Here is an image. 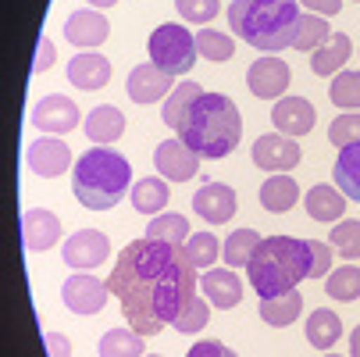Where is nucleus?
<instances>
[{
    "instance_id": "1",
    "label": "nucleus",
    "mask_w": 360,
    "mask_h": 357,
    "mask_svg": "<svg viewBox=\"0 0 360 357\" xmlns=\"http://www.w3.org/2000/svg\"><path fill=\"white\" fill-rule=\"evenodd\" d=\"M196 272L200 268L186 258L182 246L146 236L122 246L108 286L122 303L129 329L139 336H158L196 296Z\"/></svg>"
},
{
    "instance_id": "2",
    "label": "nucleus",
    "mask_w": 360,
    "mask_h": 357,
    "mask_svg": "<svg viewBox=\"0 0 360 357\" xmlns=\"http://www.w3.org/2000/svg\"><path fill=\"white\" fill-rule=\"evenodd\" d=\"M175 132L189 150H196L203 161H221L243 139V115H239L232 96L203 89L186 108Z\"/></svg>"
},
{
    "instance_id": "3",
    "label": "nucleus",
    "mask_w": 360,
    "mask_h": 357,
    "mask_svg": "<svg viewBox=\"0 0 360 357\" xmlns=\"http://www.w3.org/2000/svg\"><path fill=\"white\" fill-rule=\"evenodd\" d=\"M250 286L264 296H278L311 279V239L296 236H264L246 265Z\"/></svg>"
},
{
    "instance_id": "4",
    "label": "nucleus",
    "mask_w": 360,
    "mask_h": 357,
    "mask_svg": "<svg viewBox=\"0 0 360 357\" xmlns=\"http://www.w3.org/2000/svg\"><path fill=\"white\" fill-rule=\"evenodd\" d=\"M300 25V4L296 0H232L229 4V29L243 43L278 54L292 46Z\"/></svg>"
},
{
    "instance_id": "5",
    "label": "nucleus",
    "mask_w": 360,
    "mask_h": 357,
    "mask_svg": "<svg viewBox=\"0 0 360 357\" xmlns=\"http://www.w3.org/2000/svg\"><path fill=\"white\" fill-rule=\"evenodd\" d=\"M132 186V165L118 150L93 146L72 168V193L86 211H111Z\"/></svg>"
},
{
    "instance_id": "6",
    "label": "nucleus",
    "mask_w": 360,
    "mask_h": 357,
    "mask_svg": "<svg viewBox=\"0 0 360 357\" xmlns=\"http://www.w3.org/2000/svg\"><path fill=\"white\" fill-rule=\"evenodd\" d=\"M146 50H150V61L161 65V68L172 72V75H186V72L196 65V58H200L196 36H193L186 25H175V22H165V25L153 29Z\"/></svg>"
},
{
    "instance_id": "7",
    "label": "nucleus",
    "mask_w": 360,
    "mask_h": 357,
    "mask_svg": "<svg viewBox=\"0 0 360 357\" xmlns=\"http://www.w3.org/2000/svg\"><path fill=\"white\" fill-rule=\"evenodd\" d=\"M61 300L72 315H100L111 300V286L100 282L93 272H75L72 279H65L61 286Z\"/></svg>"
},
{
    "instance_id": "8",
    "label": "nucleus",
    "mask_w": 360,
    "mask_h": 357,
    "mask_svg": "<svg viewBox=\"0 0 360 357\" xmlns=\"http://www.w3.org/2000/svg\"><path fill=\"white\" fill-rule=\"evenodd\" d=\"M303 158V150L292 136H282V132H268V136H257L253 139V165L261 172H292Z\"/></svg>"
},
{
    "instance_id": "9",
    "label": "nucleus",
    "mask_w": 360,
    "mask_h": 357,
    "mask_svg": "<svg viewBox=\"0 0 360 357\" xmlns=\"http://www.w3.org/2000/svg\"><path fill=\"white\" fill-rule=\"evenodd\" d=\"M61 258L75 272H93V268H100V265L111 258V243H108V236L100 232V229H79L75 236L65 239Z\"/></svg>"
},
{
    "instance_id": "10",
    "label": "nucleus",
    "mask_w": 360,
    "mask_h": 357,
    "mask_svg": "<svg viewBox=\"0 0 360 357\" xmlns=\"http://www.w3.org/2000/svg\"><path fill=\"white\" fill-rule=\"evenodd\" d=\"M289 82H292V68L282 58H275V54L257 58L246 68V86H250V93L257 100H282L285 89H289Z\"/></svg>"
},
{
    "instance_id": "11",
    "label": "nucleus",
    "mask_w": 360,
    "mask_h": 357,
    "mask_svg": "<svg viewBox=\"0 0 360 357\" xmlns=\"http://www.w3.org/2000/svg\"><path fill=\"white\" fill-rule=\"evenodd\" d=\"M25 165H29V172L39 175V179H58V175H65L68 168H75V165H72V146H68L65 139H58V136H39V139H32L29 150H25Z\"/></svg>"
},
{
    "instance_id": "12",
    "label": "nucleus",
    "mask_w": 360,
    "mask_h": 357,
    "mask_svg": "<svg viewBox=\"0 0 360 357\" xmlns=\"http://www.w3.org/2000/svg\"><path fill=\"white\" fill-rule=\"evenodd\" d=\"M175 75L172 72H165L161 65H153V61H146V65H136L132 72H129V82H125V89H129V100L132 104H161V100H168V93L175 89V82H172Z\"/></svg>"
},
{
    "instance_id": "13",
    "label": "nucleus",
    "mask_w": 360,
    "mask_h": 357,
    "mask_svg": "<svg viewBox=\"0 0 360 357\" xmlns=\"http://www.w3.org/2000/svg\"><path fill=\"white\" fill-rule=\"evenodd\" d=\"M193 211L207 222V225H225V222H232L236 211H239L236 189L225 186V182H203V186L193 193Z\"/></svg>"
},
{
    "instance_id": "14",
    "label": "nucleus",
    "mask_w": 360,
    "mask_h": 357,
    "mask_svg": "<svg viewBox=\"0 0 360 357\" xmlns=\"http://www.w3.org/2000/svg\"><path fill=\"white\" fill-rule=\"evenodd\" d=\"M82 115H79V104L72 96H43L39 104L32 108V125L39 132H50V136H65L72 129H79Z\"/></svg>"
},
{
    "instance_id": "15",
    "label": "nucleus",
    "mask_w": 360,
    "mask_h": 357,
    "mask_svg": "<svg viewBox=\"0 0 360 357\" xmlns=\"http://www.w3.org/2000/svg\"><path fill=\"white\" fill-rule=\"evenodd\" d=\"M200 154L189 150L182 139H165L153 154V165H158L161 179H172V182H189L196 172H200Z\"/></svg>"
},
{
    "instance_id": "16",
    "label": "nucleus",
    "mask_w": 360,
    "mask_h": 357,
    "mask_svg": "<svg viewBox=\"0 0 360 357\" xmlns=\"http://www.w3.org/2000/svg\"><path fill=\"white\" fill-rule=\"evenodd\" d=\"M271 122H275V129L282 132V136H307L314 129V122H318V111H314V104L307 96H282V100H275V108H271Z\"/></svg>"
},
{
    "instance_id": "17",
    "label": "nucleus",
    "mask_w": 360,
    "mask_h": 357,
    "mask_svg": "<svg viewBox=\"0 0 360 357\" xmlns=\"http://www.w3.org/2000/svg\"><path fill=\"white\" fill-rule=\"evenodd\" d=\"M58 236H61V218L50 208H29L22 215V243H25V250L43 253V250H50L58 243Z\"/></svg>"
},
{
    "instance_id": "18",
    "label": "nucleus",
    "mask_w": 360,
    "mask_h": 357,
    "mask_svg": "<svg viewBox=\"0 0 360 357\" xmlns=\"http://www.w3.org/2000/svg\"><path fill=\"white\" fill-rule=\"evenodd\" d=\"M68 82L75 89H104L111 82V61L104 54H96V50H79V54L68 61Z\"/></svg>"
},
{
    "instance_id": "19",
    "label": "nucleus",
    "mask_w": 360,
    "mask_h": 357,
    "mask_svg": "<svg viewBox=\"0 0 360 357\" xmlns=\"http://www.w3.org/2000/svg\"><path fill=\"white\" fill-rule=\"evenodd\" d=\"M111 36V22L104 18V11H75L65 22V39L75 43L79 50H96L100 43H108Z\"/></svg>"
},
{
    "instance_id": "20",
    "label": "nucleus",
    "mask_w": 360,
    "mask_h": 357,
    "mask_svg": "<svg viewBox=\"0 0 360 357\" xmlns=\"http://www.w3.org/2000/svg\"><path fill=\"white\" fill-rule=\"evenodd\" d=\"M200 289L211 300V308H221V311L239 308V300H243V279L232 268H207L200 279Z\"/></svg>"
},
{
    "instance_id": "21",
    "label": "nucleus",
    "mask_w": 360,
    "mask_h": 357,
    "mask_svg": "<svg viewBox=\"0 0 360 357\" xmlns=\"http://www.w3.org/2000/svg\"><path fill=\"white\" fill-rule=\"evenodd\" d=\"M307 203V215H311L314 222H342V211H346V196L339 186H328V182H318L311 186V193L303 196Z\"/></svg>"
},
{
    "instance_id": "22",
    "label": "nucleus",
    "mask_w": 360,
    "mask_h": 357,
    "mask_svg": "<svg viewBox=\"0 0 360 357\" xmlns=\"http://www.w3.org/2000/svg\"><path fill=\"white\" fill-rule=\"evenodd\" d=\"M125 132V115L115 108V104H100L86 115V136L96 143V146H108V143H118Z\"/></svg>"
},
{
    "instance_id": "23",
    "label": "nucleus",
    "mask_w": 360,
    "mask_h": 357,
    "mask_svg": "<svg viewBox=\"0 0 360 357\" xmlns=\"http://www.w3.org/2000/svg\"><path fill=\"white\" fill-rule=\"evenodd\" d=\"M349 54H353L349 36H346V32H332L328 43L318 46L314 54H311V72H314V75H339L342 65L349 61Z\"/></svg>"
},
{
    "instance_id": "24",
    "label": "nucleus",
    "mask_w": 360,
    "mask_h": 357,
    "mask_svg": "<svg viewBox=\"0 0 360 357\" xmlns=\"http://www.w3.org/2000/svg\"><path fill=\"white\" fill-rule=\"evenodd\" d=\"M296 200H300V186H296V179H289V172H278V175L261 182V208L264 211L285 215L289 208H296Z\"/></svg>"
},
{
    "instance_id": "25",
    "label": "nucleus",
    "mask_w": 360,
    "mask_h": 357,
    "mask_svg": "<svg viewBox=\"0 0 360 357\" xmlns=\"http://www.w3.org/2000/svg\"><path fill=\"white\" fill-rule=\"evenodd\" d=\"M132 208L139 215H150L158 218L165 208H168V179H153V175H143L132 182Z\"/></svg>"
},
{
    "instance_id": "26",
    "label": "nucleus",
    "mask_w": 360,
    "mask_h": 357,
    "mask_svg": "<svg viewBox=\"0 0 360 357\" xmlns=\"http://www.w3.org/2000/svg\"><path fill=\"white\" fill-rule=\"evenodd\" d=\"M300 315H303V296H300L296 289L261 300V318H264L271 329H289Z\"/></svg>"
},
{
    "instance_id": "27",
    "label": "nucleus",
    "mask_w": 360,
    "mask_h": 357,
    "mask_svg": "<svg viewBox=\"0 0 360 357\" xmlns=\"http://www.w3.org/2000/svg\"><path fill=\"white\" fill-rule=\"evenodd\" d=\"M332 179H335V186L342 189L346 200L360 203V143L339 150L335 168H332Z\"/></svg>"
},
{
    "instance_id": "28",
    "label": "nucleus",
    "mask_w": 360,
    "mask_h": 357,
    "mask_svg": "<svg viewBox=\"0 0 360 357\" xmlns=\"http://www.w3.org/2000/svg\"><path fill=\"white\" fill-rule=\"evenodd\" d=\"M342 336V318L328 308H318L311 311V318H307V343H311L314 350H332Z\"/></svg>"
},
{
    "instance_id": "29",
    "label": "nucleus",
    "mask_w": 360,
    "mask_h": 357,
    "mask_svg": "<svg viewBox=\"0 0 360 357\" xmlns=\"http://www.w3.org/2000/svg\"><path fill=\"white\" fill-rule=\"evenodd\" d=\"M328 36H332L328 18L307 11V15H300V25H296V39H292V46H296V50H303V54H314L318 46H325V43H328Z\"/></svg>"
},
{
    "instance_id": "30",
    "label": "nucleus",
    "mask_w": 360,
    "mask_h": 357,
    "mask_svg": "<svg viewBox=\"0 0 360 357\" xmlns=\"http://www.w3.org/2000/svg\"><path fill=\"white\" fill-rule=\"evenodd\" d=\"M143 339L136 329H111L100 336V357H143Z\"/></svg>"
},
{
    "instance_id": "31",
    "label": "nucleus",
    "mask_w": 360,
    "mask_h": 357,
    "mask_svg": "<svg viewBox=\"0 0 360 357\" xmlns=\"http://www.w3.org/2000/svg\"><path fill=\"white\" fill-rule=\"evenodd\" d=\"M257 243H261V232H257V229H236L225 239V246H221L225 265L229 268H246L250 258H253V250H257Z\"/></svg>"
},
{
    "instance_id": "32",
    "label": "nucleus",
    "mask_w": 360,
    "mask_h": 357,
    "mask_svg": "<svg viewBox=\"0 0 360 357\" xmlns=\"http://www.w3.org/2000/svg\"><path fill=\"white\" fill-rule=\"evenodd\" d=\"M203 89H200V82H179L172 93H168V100H165V108H161V122L168 125V129H179V122H182V115H186V108L193 104V100L200 96Z\"/></svg>"
},
{
    "instance_id": "33",
    "label": "nucleus",
    "mask_w": 360,
    "mask_h": 357,
    "mask_svg": "<svg viewBox=\"0 0 360 357\" xmlns=\"http://www.w3.org/2000/svg\"><path fill=\"white\" fill-rule=\"evenodd\" d=\"M328 96H332V104L342 108V111H360V72L342 68L339 75H332Z\"/></svg>"
},
{
    "instance_id": "34",
    "label": "nucleus",
    "mask_w": 360,
    "mask_h": 357,
    "mask_svg": "<svg viewBox=\"0 0 360 357\" xmlns=\"http://www.w3.org/2000/svg\"><path fill=\"white\" fill-rule=\"evenodd\" d=\"M328 246L339 253L342 261H356V258H360V222H356V218L335 222L332 232H328Z\"/></svg>"
},
{
    "instance_id": "35",
    "label": "nucleus",
    "mask_w": 360,
    "mask_h": 357,
    "mask_svg": "<svg viewBox=\"0 0 360 357\" xmlns=\"http://www.w3.org/2000/svg\"><path fill=\"white\" fill-rule=\"evenodd\" d=\"M146 236L150 239H161V243H175V246H182L193 232H189V218L186 215H158L150 225H146Z\"/></svg>"
},
{
    "instance_id": "36",
    "label": "nucleus",
    "mask_w": 360,
    "mask_h": 357,
    "mask_svg": "<svg viewBox=\"0 0 360 357\" xmlns=\"http://www.w3.org/2000/svg\"><path fill=\"white\" fill-rule=\"evenodd\" d=\"M325 293H328L332 300H342V303L356 300V296H360V268H356V265L332 268L328 279H325Z\"/></svg>"
},
{
    "instance_id": "37",
    "label": "nucleus",
    "mask_w": 360,
    "mask_h": 357,
    "mask_svg": "<svg viewBox=\"0 0 360 357\" xmlns=\"http://www.w3.org/2000/svg\"><path fill=\"white\" fill-rule=\"evenodd\" d=\"M196 50H200V58L221 65V61H229V58L236 54V39H232L229 32H218V29H200Z\"/></svg>"
},
{
    "instance_id": "38",
    "label": "nucleus",
    "mask_w": 360,
    "mask_h": 357,
    "mask_svg": "<svg viewBox=\"0 0 360 357\" xmlns=\"http://www.w3.org/2000/svg\"><path fill=\"white\" fill-rule=\"evenodd\" d=\"M207 322H211V300L207 296H193L186 308L179 311V318L172 322V329L182 332V336H196Z\"/></svg>"
},
{
    "instance_id": "39",
    "label": "nucleus",
    "mask_w": 360,
    "mask_h": 357,
    "mask_svg": "<svg viewBox=\"0 0 360 357\" xmlns=\"http://www.w3.org/2000/svg\"><path fill=\"white\" fill-rule=\"evenodd\" d=\"M182 250H186V258H189L196 268H211V265L218 261V253H221V243H218L214 232H193V236L182 243Z\"/></svg>"
},
{
    "instance_id": "40",
    "label": "nucleus",
    "mask_w": 360,
    "mask_h": 357,
    "mask_svg": "<svg viewBox=\"0 0 360 357\" xmlns=\"http://www.w3.org/2000/svg\"><path fill=\"white\" fill-rule=\"evenodd\" d=\"M175 8L186 22L193 25H207L221 15V0H175Z\"/></svg>"
},
{
    "instance_id": "41",
    "label": "nucleus",
    "mask_w": 360,
    "mask_h": 357,
    "mask_svg": "<svg viewBox=\"0 0 360 357\" xmlns=\"http://www.w3.org/2000/svg\"><path fill=\"white\" fill-rule=\"evenodd\" d=\"M328 139H332L339 150L360 143V111H342V115L328 125Z\"/></svg>"
},
{
    "instance_id": "42",
    "label": "nucleus",
    "mask_w": 360,
    "mask_h": 357,
    "mask_svg": "<svg viewBox=\"0 0 360 357\" xmlns=\"http://www.w3.org/2000/svg\"><path fill=\"white\" fill-rule=\"evenodd\" d=\"M332 246L328 243H318V239H311V279H328V272H332Z\"/></svg>"
},
{
    "instance_id": "43",
    "label": "nucleus",
    "mask_w": 360,
    "mask_h": 357,
    "mask_svg": "<svg viewBox=\"0 0 360 357\" xmlns=\"http://www.w3.org/2000/svg\"><path fill=\"white\" fill-rule=\"evenodd\" d=\"M186 357H239L236 350H229L221 339H200L186 350Z\"/></svg>"
},
{
    "instance_id": "44",
    "label": "nucleus",
    "mask_w": 360,
    "mask_h": 357,
    "mask_svg": "<svg viewBox=\"0 0 360 357\" xmlns=\"http://www.w3.org/2000/svg\"><path fill=\"white\" fill-rule=\"evenodd\" d=\"M43 343H46L50 357H72V339H68L65 332H46Z\"/></svg>"
},
{
    "instance_id": "45",
    "label": "nucleus",
    "mask_w": 360,
    "mask_h": 357,
    "mask_svg": "<svg viewBox=\"0 0 360 357\" xmlns=\"http://www.w3.org/2000/svg\"><path fill=\"white\" fill-rule=\"evenodd\" d=\"M300 8H311V15L332 18V15L342 11V0H300Z\"/></svg>"
},
{
    "instance_id": "46",
    "label": "nucleus",
    "mask_w": 360,
    "mask_h": 357,
    "mask_svg": "<svg viewBox=\"0 0 360 357\" xmlns=\"http://www.w3.org/2000/svg\"><path fill=\"white\" fill-rule=\"evenodd\" d=\"M50 65H54V46H50V39H39V50H36V65H32V72H46Z\"/></svg>"
},
{
    "instance_id": "47",
    "label": "nucleus",
    "mask_w": 360,
    "mask_h": 357,
    "mask_svg": "<svg viewBox=\"0 0 360 357\" xmlns=\"http://www.w3.org/2000/svg\"><path fill=\"white\" fill-rule=\"evenodd\" d=\"M349 353H353V357H360V325L349 332Z\"/></svg>"
},
{
    "instance_id": "48",
    "label": "nucleus",
    "mask_w": 360,
    "mask_h": 357,
    "mask_svg": "<svg viewBox=\"0 0 360 357\" xmlns=\"http://www.w3.org/2000/svg\"><path fill=\"white\" fill-rule=\"evenodd\" d=\"M89 8H96V11H104V8H118V0H86Z\"/></svg>"
},
{
    "instance_id": "49",
    "label": "nucleus",
    "mask_w": 360,
    "mask_h": 357,
    "mask_svg": "<svg viewBox=\"0 0 360 357\" xmlns=\"http://www.w3.org/2000/svg\"><path fill=\"white\" fill-rule=\"evenodd\" d=\"M143 357H161V353H143Z\"/></svg>"
},
{
    "instance_id": "50",
    "label": "nucleus",
    "mask_w": 360,
    "mask_h": 357,
    "mask_svg": "<svg viewBox=\"0 0 360 357\" xmlns=\"http://www.w3.org/2000/svg\"><path fill=\"white\" fill-rule=\"evenodd\" d=\"M325 357H339V353H325Z\"/></svg>"
},
{
    "instance_id": "51",
    "label": "nucleus",
    "mask_w": 360,
    "mask_h": 357,
    "mask_svg": "<svg viewBox=\"0 0 360 357\" xmlns=\"http://www.w3.org/2000/svg\"><path fill=\"white\" fill-rule=\"evenodd\" d=\"M353 4H360V0H353Z\"/></svg>"
}]
</instances>
